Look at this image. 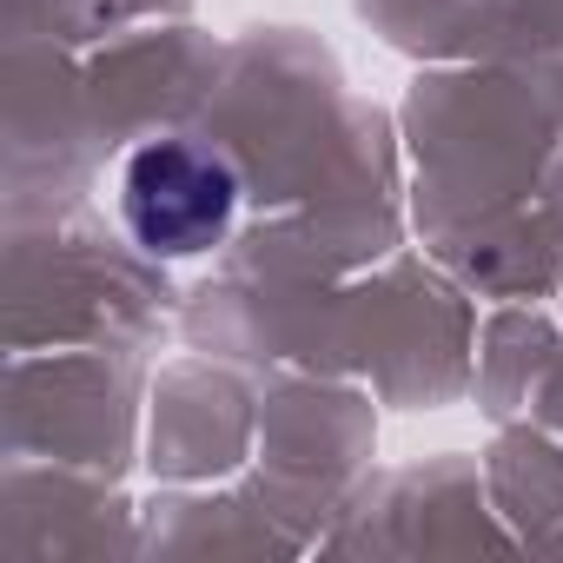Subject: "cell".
<instances>
[{
	"instance_id": "obj_1",
	"label": "cell",
	"mask_w": 563,
	"mask_h": 563,
	"mask_svg": "<svg viewBox=\"0 0 563 563\" xmlns=\"http://www.w3.org/2000/svg\"><path fill=\"white\" fill-rule=\"evenodd\" d=\"M120 212L146 252L192 258L225 239V225L239 212V173L225 153H212L199 140H153L126 159Z\"/></svg>"
}]
</instances>
